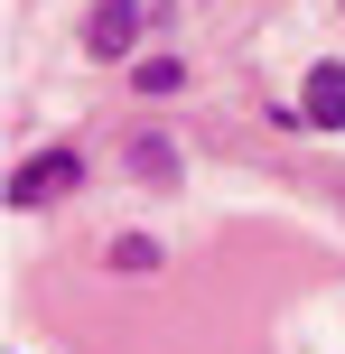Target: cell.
Segmentation results:
<instances>
[{"label":"cell","instance_id":"3","mask_svg":"<svg viewBox=\"0 0 345 354\" xmlns=\"http://www.w3.org/2000/svg\"><path fill=\"white\" fill-rule=\"evenodd\" d=\"M299 103H308V122H327V131H345V66H317Z\"/></svg>","mask_w":345,"mask_h":354},{"label":"cell","instance_id":"1","mask_svg":"<svg viewBox=\"0 0 345 354\" xmlns=\"http://www.w3.org/2000/svg\"><path fill=\"white\" fill-rule=\"evenodd\" d=\"M84 187V159H75V149H47V159H28L10 177V205L28 214V205H56V196H75Z\"/></svg>","mask_w":345,"mask_h":354},{"label":"cell","instance_id":"2","mask_svg":"<svg viewBox=\"0 0 345 354\" xmlns=\"http://www.w3.org/2000/svg\"><path fill=\"white\" fill-rule=\"evenodd\" d=\"M131 37H140V0H103V10L84 19V47L93 56H131Z\"/></svg>","mask_w":345,"mask_h":354},{"label":"cell","instance_id":"4","mask_svg":"<svg viewBox=\"0 0 345 354\" xmlns=\"http://www.w3.org/2000/svg\"><path fill=\"white\" fill-rule=\"evenodd\" d=\"M178 84H187L178 56H149V66H140V93H178Z\"/></svg>","mask_w":345,"mask_h":354}]
</instances>
